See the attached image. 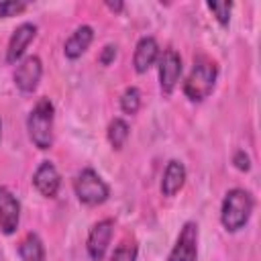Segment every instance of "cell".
<instances>
[{"label":"cell","instance_id":"cell-1","mask_svg":"<svg viewBox=\"0 0 261 261\" xmlns=\"http://www.w3.org/2000/svg\"><path fill=\"white\" fill-rule=\"evenodd\" d=\"M255 208V198L245 188H232L226 192L220 208V222L228 232L245 228Z\"/></svg>","mask_w":261,"mask_h":261},{"label":"cell","instance_id":"cell-2","mask_svg":"<svg viewBox=\"0 0 261 261\" xmlns=\"http://www.w3.org/2000/svg\"><path fill=\"white\" fill-rule=\"evenodd\" d=\"M53 122H55L53 102L49 98H39L27 118L29 139L37 149L47 151L53 147Z\"/></svg>","mask_w":261,"mask_h":261},{"label":"cell","instance_id":"cell-3","mask_svg":"<svg viewBox=\"0 0 261 261\" xmlns=\"http://www.w3.org/2000/svg\"><path fill=\"white\" fill-rule=\"evenodd\" d=\"M216 77H218L216 63L210 57H206V55L196 57L194 59V67H192L190 75L184 82V94H186V98H190L192 102L206 100L214 92Z\"/></svg>","mask_w":261,"mask_h":261},{"label":"cell","instance_id":"cell-4","mask_svg":"<svg viewBox=\"0 0 261 261\" xmlns=\"http://www.w3.org/2000/svg\"><path fill=\"white\" fill-rule=\"evenodd\" d=\"M73 192H75L77 200L82 204H86V206L104 204L108 200V196H110L108 184L92 167H86V169H82L75 175V179H73Z\"/></svg>","mask_w":261,"mask_h":261},{"label":"cell","instance_id":"cell-5","mask_svg":"<svg viewBox=\"0 0 261 261\" xmlns=\"http://www.w3.org/2000/svg\"><path fill=\"white\" fill-rule=\"evenodd\" d=\"M198 241H200V230L194 220L184 222L175 245L171 247L167 261H198Z\"/></svg>","mask_w":261,"mask_h":261},{"label":"cell","instance_id":"cell-6","mask_svg":"<svg viewBox=\"0 0 261 261\" xmlns=\"http://www.w3.org/2000/svg\"><path fill=\"white\" fill-rule=\"evenodd\" d=\"M159 88L165 96H169L177 82H179V75H181V57L175 49H165L163 53H159Z\"/></svg>","mask_w":261,"mask_h":261},{"label":"cell","instance_id":"cell-7","mask_svg":"<svg viewBox=\"0 0 261 261\" xmlns=\"http://www.w3.org/2000/svg\"><path fill=\"white\" fill-rule=\"evenodd\" d=\"M112 234H114V220L112 218L98 220L90 228L86 249H88V255H90L92 261H102L104 259V255L108 251V245L112 241Z\"/></svg>","mask_w":261,"mask_h":261},{"label":"cell","instance_id":"cell-8","mask_svg":"<svg viewBox=\"0 0 261 261\" xmlns=\"http://www.w3.org/2000/svg\"><path fill=\"white\" fill-rule=\"evenodd\" d=\"M18 224H20V202L6 186H0V232L10 237L16 232Z\"/></svg>","mask_w":261,"mask_h":261},{"label":"cell","instance_id":"cell-9","mask_svg":"<svg viewBox=\"0 0 261 261\" xmlns=\"http://www.w3.org/2000/svg\"><path fill=\"white\" fill-rule=\"evenodd\" d=\"M43 75V63L37 55H29L24 57L14 71V84L22 94H33L41 82Z\"/></svg>","mask_w":261,"mask_h":261},{"label":"cell","instance_id":"cell-10","mask_svg":"<svg viewBox=\"0 0 261 261\" xmlns=\"http://www.w3.org/2000/svg\"><path fill=\"white\" fill-rule=\"evenodd\" d=\"M33 186L45 198H55L61 186V175L51 161H41L33 173Z\"/></svg>","mask_w":261,"mask_h":261},{"label":"cell","instance_id":"cell-11","mask_svg":"<svg viewBox=\"0 0 261 261\" xmlns=\"http://www.w3.org/2000/svg\"><path fill=\"white\" fill-rule=\"evenodd\" d=\"M35 37H37V24H33V22H22V24H18V27L12 31L10 41H8V47H6V61H8V63H16V61L24 55L29 43H31Z\"/></svg>","mask_w":261,"mask_h":261},{"label":"cell","instance_id":"cell-12","mask_svg":"<svg viewBox=\"0 0 261 261\" xmlns=\"http://www.w3.org/2000/svg\"><path fill=\"white\" fill-rule=\"evenodd\" d=\"M159 59V45L153 37H143L139 39L137 47H135V55H133V67L137 73H145L149 71V67Z\"/></svg>","mask_w":261,"mask_h":261},{"label":"cell","instance_id":"cell-13","mask_svg":"<svg viewBox=\"0 0 261 261\" xmlns=\"http://www.w3.org/2000/svg\"><path fill=\"white\" fill-rule=\"evenodd\" d=\"M92 41H94V29H92L90 24L77 27V29L69 35V39L65 41V45H63L65 57H67V59H77V57H82V55L88 51V47L92 45Z\"/></svg>","mask_w":261,"mask_h":261},{"label":"cell","instance_id":"cell-14","mask_svg":"<svg viewBox=\"0 0 261 261\" xmlns=\"http://www.w3.org/2000/svg\"><path fill=\"white\" fill-rule=\"evenodd\" d=\"M184 184H186V165L177 159H171L165 165V171L161 177V194L171 198L184 188Z\"/></svg>","mask_w":261,"mask_h":261},{"label":"cell","instance_id":"cell-15","mask_svg":"<svg viewBox=\"0 0 261 261\" xmlns=\"http://www.w3.org/2000/svg\"><path fill=\"white\" fill-rule=\"evenodd\" d=\"M18 257L22 261H45V247L37 232H29L18 243Z\"/></svg>","mask_w":261,"mask_h":261},{"label":"cell","instance_id":"cell-16","mask_svg":"<svg viewBox=\"0 0 261 261\" xmlns=\"http://www.w3.org/2000/svg\"><path fill=\"white\" fill-rule=\"evenodd\" d=\"M128 135H130V126H128L126 120H122V118H112L110 120L106 137H108V141H110V145L114 149H122L126 139H128Z\"/></svg>","mask_w":261,"mask_h":261},{"label":"cell","instance_id":"cell-17","mask_svg":"<svg viewBox=\"0 0 261 261\" xmlns=\"http://www.w3.org/2000/svg\"><path fill=\"white\" fill-rule=\"evenodd\" d=\"M141 108V92L135 86H128L120 96V110L124 114H137Z\"/></svg>","mask_w":261,"mask_h":261},{"label":"cell","instance_id":"cell-18","mask_svg":"<svg viewBox=\"0 0 261 261\" xmlns=\"http://www.w3.org/2000/svg\"><path fill=\"white\" fill-rule=\"evenodd\" d=\"M137 253L139 247L135 241H122L110 255V261H137Z\"/></svg>","mask_w":261,"mask_h":261},{"label":"cell","instance_id":"cell-19","mask_svg":"<svg viewBox=\"0 0 261 261\" xmlns=\"http://www.w3.org/2000/svg\"><path fill=\"white\" fill-rule=\"evenodd\" d=\"M206 6L214 14V18L220 22V27H228L230 12H232V2H208Z\"/></svg>","mask_w":261,"mask_h":261},{"label":"cell","instance_id":"cell-20","mask_svg":"<svg viewBox=\"0 0 261 261\" xmlns=\"http://www.w3.org/2000/svg\"><path fill=\"white\" fill-rule=\"evenodd\" d=\"M24 8H27V2H18V0L0 2V18H8V16H14V14L22 12Z\"/></svg>","mask_w":261,"mask_h":261},{"label":"cell","instance_id":"cell-21","mask_svg":"<svg viewBox=\"0 0 261 261\" xmlns=\"http://www.w3.org/2000/svg\"><path fill=\"white\" fill-rule=\"evenodd\" d=\"M232 163H234V167L239 171H249L251 169V159H249V155L245 151H237L232 155Z\"/></svg>","mask_w":261,"mask_h":261},{"label":"cell","instance_id":"cell-22","mask_svg":"<svg viewBox=\"0 0 261 261\" xmlns=\"http://www.w3.org/2000/svg\"><path fill=\"white\" fill-rule=\"evenodd\" d=\"M114 57H116V45L108 43V45H106V47L102 49V53H100L98 61H100L102 65H110V63L114 61Z\"/></svg>","mask_w":261,"mask_h":261},{"label":"cell","instance_id":"cell-23","mask_svg":"<svg viewBox=\"0 0 261 261\" xmlns=\"http://www.w3.org/2000/svg\"><path fill=\"white\" fill-rule=\"evenodd\" d=\"M106 6H108L112 12H122V10H124V4H122V2H106Z\"/></svg>","mask_w":261,"mask_h":261},{"label":"cell","instance_id":"cell-24","mask_svg":"<svg viewBox=\"0 0 261 261\" xmlns=\"http://www.w3.org/2000/svg\"><path fill=\"white\" fill-rule=\"evenodd\" d=\"M0 139H2V120H0Z\"/></svg>","mask_w":261,"mask_h":261}]
</instances>
